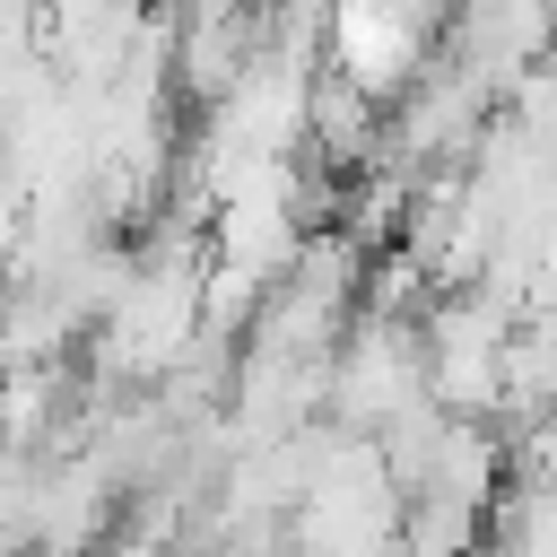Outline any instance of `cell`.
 <instances>
[{
    "mask_svg": "<svg viewBox=\"0 0 557 557\" xmlns=\"http://www.w3.org/2000/svg\"><path fill=\"white\" fill-rule=\"evenodd\" d=\"M505 122H513L522 139L557 148V52H548V61H540V70H531V78H522L513 96H505Z\"/></svg>",
    "mask_w": 557,
    "mask_h": 557,
    "instance_id": "cell-2",
    "label": "cell"
},
{
    "mask_svg": "<svg viewBox=\"0 0 557 557\" xmlns=\"http://www.w3.org/2000/svg\"><path fill=\"white\" fill-rule=\"evenodd\" d=\"M17 557H52V548H17Z\"/></svg>",
    "mask_w": 557,
    "mask_h": 557,
    "instance_id": "cell-3",
    "label": "cell"
},
{
    "mask_svg": "<svg viewBox=\"0 0 557 557\" xmlns=\"http://www.w3.org/2000/svg\"><path fill=\"white\" fill-rule=\"evenodd\" d=\"M461 0H339L331 17V70H348L383 113L444 61Z\"/></svg>",
    "mask_w": 557,
    "mask_h": 557,
    "instance_id": "cell-1",
    "label": "cell"
}]
</instances>
